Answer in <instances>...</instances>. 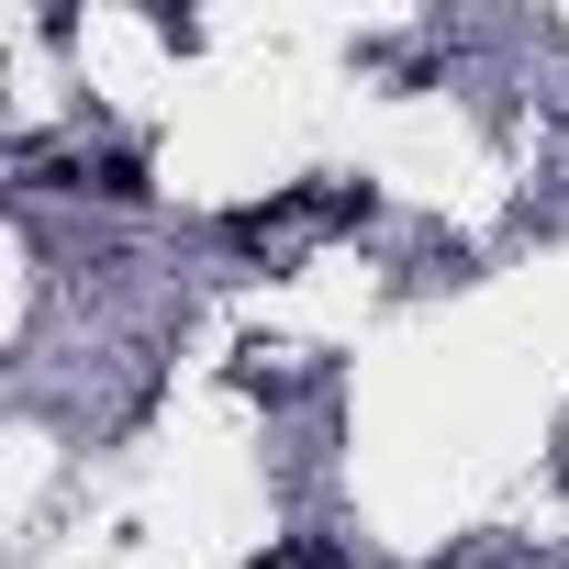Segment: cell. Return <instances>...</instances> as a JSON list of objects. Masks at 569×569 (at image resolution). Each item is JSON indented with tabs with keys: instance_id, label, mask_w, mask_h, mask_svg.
Segmentation results:
<instances>
[{
	"instance_id": "cell-2",
	"label": "cell",
	"mask_w": 569,
	"mask_h": 569,
	"mask_svg": "<svg viewBox=\"0 0 569 569\" xmlns=\"http://www.w3.org/2000/svg\"><path fill=\"white\" fill-rule=\"evenodd\" d=\"M558 491H569V458H558Z\"/></svg>"
},
{
	"instance_id": "cell-1",
	"label": "cell",
	"mask_w": 569,
	"mask_h": 569,
	"mask_svg": "<svg viewBox=\"0 0 569 569\" xmlns=\"http://www.w3.org/2000/svg\"><path fill=\"white\" fill-rule=\"evenodd\" d=\"M257 569H325V547H279V558H257Z\"/></svg>"
}]
</instances>
